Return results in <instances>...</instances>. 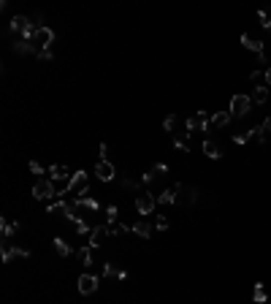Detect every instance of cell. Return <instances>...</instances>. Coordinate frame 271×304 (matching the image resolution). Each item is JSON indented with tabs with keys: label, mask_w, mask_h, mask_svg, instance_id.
Listing matches in <instances>:
<instances>
[{
	"label": "cell",
	"mask_w": 271,
	"mask_h": 304,
	"mask_svg": "<svg viewBox=\"0 0 271 304\" xmlns=\"http://www.w3.org/2000/svg\"><path fill=\"white\" fill-rule=\"evenodd\" d=\"M36 57H41V60H55V55H52V52L49 49H44V52H38V55Z\"/></svg>",
	"instance_id": "38"
},
{
	"label": "cell",
	"mask_w": 271,
	"mask_h": 304,
	"mask_svg": "<svg viewBox=\"0 0 271 304\" xmlns=\"http://www.w3.org/2000/svg\"><path fill=\"white\" fill-rule=\"evenodd\" d=\"M209 120H211V114L198 112V114H193V117L184 120V131H187V133H193V131H206V128H209Z\"/></svg>",
	"instance_id": "5"
},
{
	"label": "cell",
	"mask_w": 271,
	"mask_h": 304,
	"mask_svg": "<svg viewBox=\"0 0 271 304\" xmlns=\"http://www.w3.org/2000/svg\"><path fill=\"white\" fill-rule=\"evenodd\" d=\"M71 193H76V198L87 195V174L84 171H74V177L60 187V195H71Z\"/></svg>",
	"instance_id": "1"
},
{
	"label": "cell",
	"mask_w": 271,
	"mask_h": 304,
	"mask_svg": "<svg viewBox=\"0 0 271 304\" xmlns=\"http://www.w3.org/2000/svg\"><path fill=\"white\" fill-rule=\"evenodd\" d=\"M76 204H79V207H84V209H90V212H98V209H101V204H98L95 198H90V195H79Z\"/></svg>",
	"instance_id": "20"
},
{
	"label": "cell",
	"mask_w": 271,
	"mask_h": 304,
	"mask_svg": "<svg viewBox=\"0 0 271 304\" xmlns=\"http://www.w3.org/2000/svg\"><path fill=\"white\" fill-rule=\"evenodd\" d=\"M157 228H160V231H168V220L163 218V215H157Z\"/></svg>",
	"instance_id": "36"
},
{
	"label": "cell",
	"mask_w": 271,
	"mask_h": 304,
	"mask_svg": "<svg viewBox=\"0 0 271 304\" xmlns=\"http://www.w3.org/2000/svg\"><path fill=\"white\" fill-rule=\"evenodd\" d=\"M157 204H176V190L174 187H166V190L157 195Z\"/></svg>",
	"instance_id": "21"
},
{
	"label": "cell",
	"mask_w": 271,
	"mask_h": 304,
	"mask_svg": "<svg viewBox=\"0 0 271 304\" xmlns=\"http://www.w3.org/2000/svg\"><path fill=\"white\" fill-rule=\"evenodd\" d=\"M252 299L257 301V304H263L268 299V290H266V285L263 282H255V290H252Z\"/></svg>",
	"instance_id": "22"
},
{
	"label": "cell",
	"mask_w": 271,
	"mask_h": 304,
	"mask_svg": "<svg viewBox=\"0 0 271 304\" xmlns=\"http://www.w3.org/2000/svg\"><path fill=\"white\" fill-rule=\"evenodd\" d=\"M257 19H260V25L266 30H271V14H266V11H260V14H257Z\"/></svg>",
	"instance_id": "32"
},
{
	"label": "cell",
	"mask_w": 271,
	"mask_h": 304,
	"mask_svg": "<svg viewBox=\"0 0 271 304\" xmlns=\"http://www.w3.org/2000/svg\"><path fill=\"white\" fill-rule=\"evenodd\" d=\"M155 207H157V195H152L149 190H144V193H138L136 195V209H138V215H152L155 212Z\"/></svg>",
	"instance_id": "3"
},
{
	"label": "cell",
	"mask_w": 271,
	"mask_h": 304,
	"mask_svg": "<svg viewBox=\"0 0 271 304\" xmlns=\"http://www.w3.org/2000/svg\"><path fill=\"white\" fill-rule=\"evenodd\" d=\"M174 125H176V117H174V114H168V117L163 120V128H166V131H174Z\"/></svg>",
	"instance_id": "33"
},
{
	"label": "cell",
	"mask_w": 271,
	"mask_h": 304,
	"mask_svg": "<svg viewBox=\"0 0 271 304\" xmlns=\"http://www.w3.org/2000/svg\"><path fill=\"white\" fill-rule=\"evenodd\" d=\"M249 106H252V98L249 95H233L230 98V117H247L249 114Z\"/></svg>",
	"instance_id": "2"
},
{
	"label": "cell",
	"mask_w": 271,
	"mask_h": 304,
	"mask_svg": "<svg viewBox=\"0 0 271 304\" xmlns=\"http://www.w3.org/2000/svg\"><path fill=\"white\" fill-rule=\"evenodd\" d=\"M120 185H122V187H128V190H136V193H144V190H141V185H144V182H138V179H128V177H125V179L120 182Z\"/></svg>",
	"instance_id": "29"
},
{
	"label": "cell",
	"mask_w": 271,
	"mask_h": 304,
	"mask_svg": "<svg viewBox=\"0 0 271 304\" xmlns=\"http://www.w3.org/2000/svg\"><path fill=\"white\" fill-rule=\"evenodd\" d=\"M71 177H74V171H71L68 166H52L49 168V179L52 182H68Z\"/></svg>",
	"instance_id": "13"
},
{
	"label": "cell",
	"mask_w": 271,
	"mask_h": 304,
	"mask_svg": "<svg viewBox=\"0 0 271 304\" xmlns=\"http://www.w3.org/2000/svg\"><path fill=\"white\" fill-rule=\"evenodd\" d=\"M95 177L101 179V182H114V177H117L114 163H109V160H98V166H95Z\"/></svg>",
	"instance_id": "9"
},
{
	"label": "cell",
	"mask_w": 271,
	"mask_h": 304,
	"mask_svg": "<svg viewBox=\"0 0 271 304\" xmlns=\"http://www.w3.org/2000/svg\"><path fill=\"white\" fill-rule=\"evenodd\" d=\"M166 171H168V163H157V166L152 168L149 174H144V177H141V182H144V185H149L152 179H160V177H163V174H166Z\"/></svg>",
	"instance_id": "15"
},
{
	"label": "cell",
	"mask_w": 271,
	"mask_h": 304,
	"mask_svg": "<svg viewBox=\"0 0 271 304\" xmlns=\"http://www.w3.org/2000/svg\"><path fill=\"white\" fill-rule=\"evenodd\" d=\"M241 44H244V49L257 52V57L266 55V49H263V41H260V38H255V36H249V33H244V36H241Z\"/></svg>",
	"instance_id": "12"
},
{
	"label": "cell",
	"mask_w": 271,
	"mask_h": 304,
	"mask_svg": "<svg viewBox=\"0 0 271 304\" xmlns=\"http://www.w3.org/2000/svg\"><path fill=\"white\" fill-rule=\"evenodd\" d=\"M249 98H252L255 104H266V100H268V87H255Z\"/></svg>",
	"instance_id": "24"
},
{
	"label": "cell",
	"mask_w": 271,
	"mask_h": 304,
	"mask_svg": "<svg viewBox=\"0 0 271 304\" xmlns=\"http://www.w3.org/2000/svg\"><path fill=\"white\" fill-rule=\"evenodd\" d=\"M55 250H57V253L63 255V258H68V255L74 253V250H71V245H68V242H65V239H60V236H57V239H55Z\"/></svg>",
	"instance_id": "25"
},
{
	"label": "cell",
	"mask_w": 271,
	"mask_h": 304,
	"mask_svg": "<svg viewBox=\"0 0 271 304\" xmlns=\"http://www.w3.org/2000/svg\"><path fill=\"white\" fill-rule=\"evenodd\" d=\"M133 234L141 236V239H149V236H152V226H149L147 220H136L133 223Z\"/></svg>",
	"instance_id": "18"
},
{
	"label": "cell",
	"mask_w": 271,
	"mask_h": 304,
	"mask_svg": "<svg viewBox=\"0 0 271 304\" xmlns=\"http://www.w3.org/2000/svg\"><path fill=\"white\" fill-rule=\"evenodd\" d=\"M0 258H3V263H9V261H14V258H30V250L14 247L9 239H3V253H0Z\"/></svg>",
	"instance_id": "7"
},
{
	"label": "cell",
	"mask_w": 271,
	"mask_h": 304,
	"mask_svg": "<svg viewBox=\"0 0 271 304\" xmlns=\"http://www.w3.org/2000/svg\"><path fill=\"white\" fill-rule=\"evenodd\" d=\"M109 236H111L109 226H95V228H92V234H90V247H101L103 239H109Z\"/></svg>",
	"instance_id": "11"
},
{
	"label": "cell",
	"mask_w": 271,
	"mask_h": 304,
	"mask_svg": "<svg viewBox=\"0 0 271 304\" xmlns=\"http://www.w3.org/2000/svg\"><path fill=\"white\" fill-rule=\"evenodd\" d=\"M30 171H33V174H44V168L38 166V160H30Z\"/></svg>",
	"instance_id": "37"
},
{
	"label": "cell",
	"mask_w": 271,
	"mask_h": 304,
	"mask_svg": "<svg viewBox=\"0 0 271 304\" xmlns=\"http://www.w3.org/2000/svg\"><path fill=\"white\" fill-rule=\"evenodd\" d=\"M174 144L182 152H190V133L187 131H174Z\"/></svg>",
	"instance_id": "17"
},
{
	"label": "cell",
	"mask_w": 271,
	"mask_h": 304,
	"mask_svg": "<svg viewBox=\"0 0 271 304\" xmlns=\"http://www.w3.org/2000/svg\"><path fill=\"white\" fill-rule=\"evenodd\" d=\"M266 87H271V65L266 68Z\"/></svg>",
	"instance_id": "40"
},
{
	"label": "cell",
	"mask_w": 271,
	"mask_h": 304,
	"mask_svg": "<svg viewBox=\"0 0 271 304\" xmlns=\"http://www.w3.org/2000/svg\"><path fill=\"white\" fill-rule=\"evenodd\" d=\"M79 261H82L84 266H92V247H90V245L79 250Z\"/></svg>",
	"instance_id": "28"
},
{
	"label": "cell",
	"mask_w": 271,
	"mask_h": 304,
	"mask_svg": "<svg viewBox=\"0 0 271 304\" xmlns=\"http://www.w3.org/2000/svg\"><path fill=\"white\" fill-rule=\"evenodd\" d=\"M203 155H206V158H211V160H220V158H222L220 147H217L211 139H206V141H203Z\"/></svg>",
	"instance_id": "19"
},
{
	"label": "cell",
	"mask_w": 271,
	"mask_h": 304,
	"mask_svg": "<svg viewBox=\"0 0 271 304\" xmlns=\"http://www.w3.org/2000/svg\"><path fill=\"white\" fill-rule=\"evenodd\" d=\"M103 274L109 277V280H125V277H128V272L120 269V266H114V263H106V266H103Z\"/></svg>",
	"instance_id": "16"
},
{
	"label": "cell",
	"mask_w": 271,
	"mask_h": 304,
	"mask_svg": "<svg viewBox=\"0 0 271 304\" xmlns=\"http://www.w3.org/2000/svg\"><path fill=\"white\" fill-rule=\"evenodd\" d=\"M14 49L19 52V55H38V49L30 41H19V44H14Z\"/></svg>",
	"instance_id": "23"
},
{
	"label": "cell",
	"mask_w": 271,
	"mask_h": 304,
	"mask_svg": "<svg viewBox=\"0 0 271 304\" xmlns=\"http://www.w3.org/2000/svg\"><path fill=\"white\" fill-rule=\"evenodd\" d=\"M95 290H98V277L95 274H82L79 277V293L90 296V293H95Z\"/></svg>",
	"instance_id": "10"
},
{
	"label": "cell",
	"mask_w": 271,
	"mask_h": 304,
	"mask_svg": "<svg viewBox=\"0 0 271 304\" xmlns=\"http://www.w3.org/2000/svg\"><path fill=\"white\" fill-rule=\"evenodd\" d=\"M17 228H19V223H11L9 218H3V239H11L17 234Z\"/></svg>",
	"instance_id": "26"
},
{
	"label": "cell",
	"mask_w": 271,
	"mask_h": 304,
	"mask_svg": "<svg viewBox=\"0 0 271 304\" xmlns=\"http://www.w3.org/2000/svg\"><path fill=\"white\" fill-rule=\"evenodd\" d=\"M263 128H266V133H271V117L266 120V123H263Z\"/></svg>",
	"instance_id": "41"
},
{
	"label": "cell",
	"mask_w": 271,
	"mask_h": 304,
	"mask_svg": "<svg viewBox=\"0 0 271 304\" xmlns=\"http://www.w3.org/2000/svg\"><path fill=\"white\" fill-rule=\"evenodd\" d=\"M33 195H36L38 201H49L52 195H57L55 182H52V179H38L36 185H33Z\"/></svg>",
	"instance_id": "6"
},
{
	"label": "cell",
	"mask_w": 271,
	"mask_h": 304,
	"mask_svg": "<svg viewBox=\"0 0 271 304\" xmlns=\"http://www.w3.org/2000/svg\"><path fill=\"white\" fill-rule=\"evenodd\" d=\"M252 139H255V128H249V131H244V133H236L233 144H247V141H252Z\"/></svg>",
	"instance_id": "27"
},
{
	"label": "cell",
	"mask_w": 271,
	"mask_h": 304,
	"mask_svg": "<svg viewBox=\"0 0 271 304\" xmlns=\"http://www.w3.org/2000/svg\"><path fill=\"white\" fill-rule=\"evenodd\" d=\"M174 190H176V204H195L198 201V187H187L182 182H176Z\"/></svg>",
	"instance_id": "8"
},
{
	"label": "cell",
	"mask_w": 271,
	"mask_h": 304,
	"mask_svg": "<svg viewBox=\"0 0 271 304\" xmlns=\"http://www.w3.org/2000/svg\"><path fill=\"white\" fill-rule=\"evenodd\" d=\"M260 79H266V73H260V71H252V73H249V82H252L255 87H257V82H260Z\"/></svg>",
	"instance_id": "34"
},
{
	"label": "cell",
	"mask_w": 271,
	"mask_h": 304,
	"mask_svg": "<svg viewBox=\"0 0 271 304\" xmlns=\"http://www.w3.org/2000/svg\"><path fill=\"white\" fill-rule=\"evenodd\" d=\"M52 41H55V30H52V28H44V25H41V28L36 30V36H33L30 44L36 46L38 52H44V49H49Z\"/></svg>",
	"instance_id": "4"
},
{
	"label": "cell",
	"mask_w": 271,
	"mask_h": 304,
	"mask_svg": "<svg viewBox=\"0 0 271 304\" xmlns=\"http://www.w3.org/2000/svg\"><path fill=\"white\" fill-rule=\"evenodd\" d=\"M228 123H230V112H217V114H211L206 131H211V128H225Z\"/></svg>",
	"instance_id": "14"
},
{
	"label": "cell",
	"mask_w": 271,
	"mask_h": 304,
	"mask_svg": "<svg viewBox=\"0 0 271 304\" xmlns=\"http://www.w3.org/2000/svg\"><path fill=\"white\" fill-rule=\"evenodd\" d=\"M106 152H109V147H106V141L101 144V160H106Z\"/></svg>",
	"instance_id": "39"
},
{
	"label": "cell",
	"mask_w": 271,
	"mask_h": 304,
	"mask_svg": "<svg viewBox=\"0 0 271 304\" xmlns=\"http://www.w3.org/2000/svg\"><path fill=\"white\" fill-rule=\"evenodd\" d=\"M117 218H120V209H117V207H106V223L111 226V223H117Z\"/></svg>",
	"instance_id": "30"
},
{
	"label": "cell",
	"mask_w": 271,
	"mask_h": 304,
	"mask_svg": "<svg viewBox=\"0 0 271 304\" xmlns=\"http://www.w3.org/2000/svg\"><path fill=\"white\" fill-rule=\"evenodd\" d=\"M76 231L82 234V236H84V234H92V231H90V226H87L84 220H82V223H76Z\"/></svg>",
	"instance_id": "35"
},
{
	"label": "cell",
	"mask_w": 271,
	"mask_h": 304,
	"mask_svg": "<svg viewBox=\"0 0 271 304\" xmlns=\"http://www.w3.org/2000/svg\"><path fill=\"white\" fill-rule=\"evenodd\" d=\"M109 231H111V236H120V234L128 231V226H125V223H111V226H109Z\"/></svg>",
	"instance_id": "31"
}]
</instances>
